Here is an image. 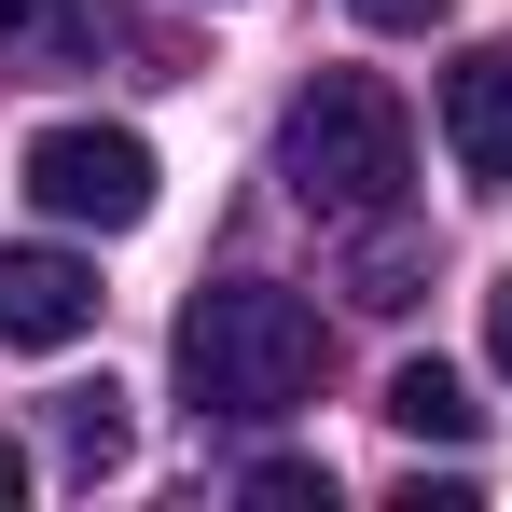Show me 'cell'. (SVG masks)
Here are the masks:
<instances>
[{"instance_id": "cell-1", "label": "cell", "mask_w": 512, "mask_h": 512, "mask_svg": "<svg viewBox=\"0 0 512 512\" xmlns=\"http://www.w3.org/2000/svg\"><path fill=\"white\" fill-rule=\"evenodd\" d=\"M180 388H194V416H291L305 388H319V305L305 291H277V277H222V291H194L180 305Z\"/></svg>"}, {"instance_id": "cell-2", "label": "cell", "mask_w": 512, "mask_h": 512, "mask_svg": "<svg viewBox=\"0 0 512 512\" xmlns=\"http://www.w3.org/2000/svg\"><path fill=\"white\" fill-rule=\"evenodd\" d=\"M277 180L319 222H388L402 180H416V111L374 84V70H319V84L277 111Z\"/></svg>"}, {"instance_id": "cell-3", "label": "cell", "mask_w": 512, "mask_h": 512, "mask_svg": "<svg viewBox=\"0 0 512 512\" xmlns=\"http://www.w3.org/2000/svg\"><path fill=\"white\" fill-rule=\"evenodd\" d=\"M28 208L42 222H97V236L153 222V139L139 125H42L28 139Z\"/></svg>"}, {"instance_id": "cell-4", "label": "cell", "mask_w": 512, "mask_h": 512, "mask_svg": "<svg viewBox=\"0 0 512 512\" xmlns=\"http://www.w3.org/2000/svg\"><path fill=\"white\" fill-rule=\"evenodd\" d=\"M84 333H97L84 250H0V346H84Z\"/></svg>"}, {"instance_id": "cell-5", "label": "cell", "mask_w": 512, "mask_h": 512, "mask_svg": "<svg viewBox=\"0 0 512 512\" xmlns=\"http://www.w3.org/2000/svg\"><path fill=\"white\" fill-rule=\"evenodd\" d=\"M443 153H457L471 194H512V42L443 70Z\"/></svg>"}, {"instance_id": "cell-6", "label": "cell", "mask_w": 512, "mask_h": 512, "mask_svg": "<svg viewBox=\"0 0 512 512\" xmlns=\"http://www.w3.org/2000/svg\"><path fill=\"white\" fill-rule=\"evenodd\" d=\"M374 416H388V429H416V443H471V429H485V402H471V388H457L443 360H402Z\"/></svg>"}, {"instance_id": "cell-7", "label": "cell", "mask_w": 512, "mask_h": 512, "mask_svg": "<svg viewBox=\"0 0 512 512\" xmlns=\"http://www.w3.org/2000/svg\"><path fill=\"white\" fill-rule=\"evenodd\" d=\"M56 443H70V471H125V388L97 374V388H56Z\"/></svg>"}, {"instance_id": "cell-8", "label": "cell", "mask_w": 512, "mask_h": 512, "mask_svg": "<svg viewBox=\"0 0 512 512\" xmlns=\"http://www.w3.org/2000/svg\"><path fill=\"white\" fill-rule=\"evenodd\" d=\"M346 291H360L374 319H388V305H416V291H429V263H416V236H374V222H360V263H346Z\"/></svg>"}, {"instance_id": "cell-9", "label": "cell", "mask_w": 512, "mask_h": 512, "mask_svg": "<svg viewBox=\"0 0 512 512\" xmlns=\"http://www.w3.org/2000/svg\"><path fill=\"white\" fill-rule=\"evenodd\" d=\"M250 499H263V512H333V471H319V457H263Z\"/></svg>"}, {"instance_id": "cell-10", "label": "cell", "mask_w": 512, "mask_h": 512, "mask_svg": "<svg viewBox=\"0 0 512 512\" xmlns=\"http://www.w3.org/2000/svg\"><path fill=\"white\" fill-rule=\"evenodd\" d=\"M42 28L84 42V28H111V14H84V0H0V42H42Z\"/></svg>"}, {"instance_id": "cell-11", "label": "cell", "mask_w": 512, "mask_h": 512, "mask_svg": "<svg viewBox=\"0 0 512 512\" xmlns=\"http://www.w3.org/2000/svg\"><path fill=\"white\" fill-rule=\"evenodd\" d=\"M457 0H360V28H443Z\"/></svg>"}, {"instance_id": "cell-12", "label": "cell", "mask_w": 512, "mask_h": 512, "mask_svg": "<svg viewBox=\"0 0 512 512\" xmlns=\"http://www.w3.org/2000/svg\"><path fill=\"white\" fill-rule=\"evenodd\" d=\"M485 360H499V374H512V277H499V291H485Z\"/></svg>"}, {"instance_id": "cell-13", "label": "cell", "mask_w": 512, "mask_h": 512, "mask_svg": "<svg viewBox=\"0 0 512 512\" xmlns=\"http://www.w3.org/2000/svg\"><path fill=\"white\" fill-rule=\"evenodd\" d=\"M28 499V443H14V429H0V512Z\"/></svg>"}]
</instances>
